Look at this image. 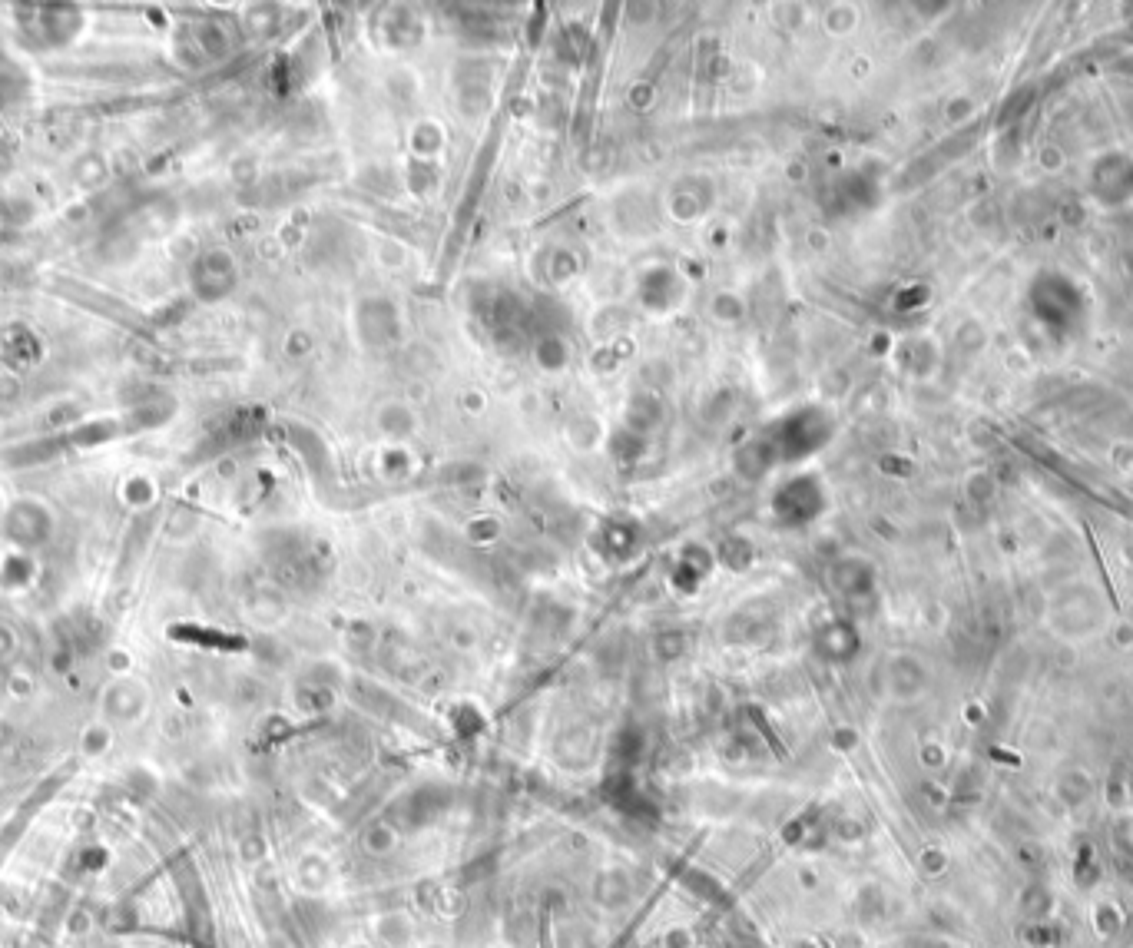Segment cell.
<instances>
[{"mask_svg": "<svg viewBox=\"0 0 1133 948\" xmlns=\"http://www.w3.org/2000/svg\"><path fill=\"white\" fill-rule=\"evenodd\" d=\"M627 895H630V882L627 876H620V872H607V876L597 882V899L603 905H620Z\"/></svg>", "mask_w": 1133, "mask_h": 948, "instance_id": "1", "label": "cell"}]
</instances>
